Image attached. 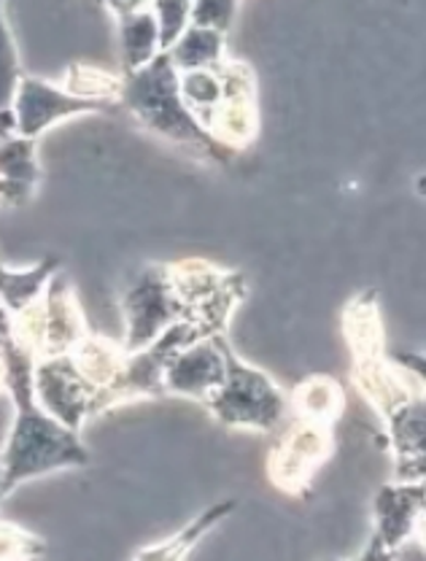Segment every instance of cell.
Segmentation results:
<instances>
[{"mask_svg":"<svg viewBox=\"0 0 426 561\" xmlns=\"http://www.w3.org/2000/svg\"><path fill=\"white\" fill-rule=\"evenodd\" d=\"M41 179L38 140L22 136L0 140V206L25 208L36 197Z\"/></svg>","mask_w":426,"mask_h":561,"instance_id":"cell-14","label":"cell"},{"mask_svg":"<svg viewBox=\"0 0 426 561\" xmlns=\"http://www.w3.org/2000/svg\"><path fill=\"white\" fill-rule=\"evenodd\" d=\"M0 391H5V359L0 354Z\"/></svg>","mask_w":426,"mask_h":561,"instance_id":"cell-27","label":"cell"},{"mask_svg":"<svg viewBox=\"0 0 426 561\" xmlns=\"http://www.w3.org/2000/svg\"><path fill=\"white\" fill-rule=\"evenodd\" d=\"M391 362H396L402 370L416 376L426 386V354H422V351H394Z\"/></svg>","mask_w":426,"mask_h":561,"instance_id":"cell-24","label":"cell"},{"mask_svg":"<svg viewBox=\"0 0 426 561\" xmlns=\"http://www.w3.org/2000/svg\"><path fill=\"white\" fill-rule=\"evenodd\" d=\"M60 87L71 92V95L81 98V101L103 103V105H111V108H116L122 95V76H114L103 68L79 62V66H71L66 70Z\"/></svg>","mask_w":426,"mask_h":561,"instance_id":"cell-19","label":"cell"},{"mask_svg":"<svg viewBox=\"0 0 426 561\" xmlns=\"http://www.w3.org/2000/svg\"><path fill=\"white\" fill-rule=\"evenodd\" d=\"M9 324H11L9 313H5L3 308H0V341H3V335H5V332H9Z\"/></svg>","mask_w":426,"mask_h":561,"instance_id":"cell-26","label":"cell"},{"mask_svg":"<svg viewBox=\"0 0 426 561\" xmlns=\"http://www.w3.org/2000/svg\"><path fill=\"white\" fill-rule=\"evenodd\" d=\"M5 500V494H3V465H0V502Z\"/></svg>","mask_w":426,"mask_h":561,"instance_id":"cell-28","label":"cell"},{"mask_svg":"<svg viewBox=\"0 0 426 561\" xmlns=\"http://www.w3.org/2000/svg\"><path fill=\"white\" fill-rule=\"evenodd\" d=\"M332 426L297 419L267 456V478L286 494H306L308 483L332 456Z\"/></svg>","mask_w":426,"mask_h":561,"instance_id":"cell-7","label":"cell"},{"mask_svg":"<svg viewBox=\"0 0 426 561\" xmlns=\"http://www.w3.org/2000/svg\"><path fill=\"white\" fill-rule=\"evenodd\" d=\"M343 405H346V394H343L341 383L330 376L306 378L289 397V408H295L297 419L324 426H332L341 419Z\"/></svg>","mask_w":426,"mask_h":561,"instance_id":"cell-17","label":"cell"},{"mask_svg":"<svg viewBox=\"0 0 426 561\" xmlns=\"http://www.w3.org/2000/svg\"><path fill=\"white\" fill-rule=\"evenodd\" d=\"M359 561H394V553H389L387 548H383V542L372 535L370 542H367V548L361 551Z\"/></svg>","mask_w":426,"mask_h":561,"instance_id":"cell-25","label":"cell"},{"mask_svg":"<svg viewBox=\"0 0 426 561\" xmlns=\"http://www.w3.org/2000/svg\"><path fill=\"white\" fill-rule=\"evenodd\" d=\"M238 14V3H221V0H206V3H192V25L208 27L221 35L230 33L232 20Z\"/></svg>","mask_w":426,"mask_h":561,"instance_id":"cell-23","label":"cell"},{"mask_svg":"<svg viewBox=\"0 0 426 561\" xmlns=\"http://www.w3.org/2000/svg\"><path fill=\"white\" fill-rule=\"evenodd\" d=\"M208 413L227 430L273 432L289 411V397L273 383L267 373L243 362L235 351L227 354V376L208 400Z\"/></svg>","mask_w":426,"mask_h":561,"instance_id":"cell-5","label":"cell"},{"mask_svg":"<svg viewBox=\"0 0 426 561\" xmlns=\"http://www.w3.org/2000/svg\"><path fill=\"white\" fill-rule=\"evenodd\" d=\"M108 108L111 105L81 101L55 81L36 79V76H22L14 105H11L16 119V136L31 140H38L57 122L71 119V116L103 114Z\"/></svg>","mask_w":426,"mask_h":561,"instance_id":"cell-10","label":"cell"},{"mask_svg":"<svg viewBox=\"0 0 426 561\" xmlns=\"http://www.w3.org/2000/svg\"><path fill=\"white\" fill-rule=\"evenodd\" d=\"M9 319L11 341L36 362L71 354L90 335L73 284L62 271L49 280L36 306L20 316H9Z\"/></svg>","mask_w":426,"mask_h":561,"instance_id":"cell-4","label":"cell"},{"mask_svg":"<svg viewBox=\"0 0 426 561\" xmlns=\"http://www.w3.org/2000/svg\"><path fill=\"white\" fill-rule=\"evenodd\" d=\"M394 451L396 483L426 486V391L411 386L405 397L381 413Z\"/></svg>","mask_w":426,"mask_h":561,"instance_id":"cell-11","label":"cell"},{"mask_svg":"<svg viewBox=\"0 0 426 561\" xmlns=\"http://www.w3.org/2000/svg\"><path fill=\"white\" fill-rule=\"evenodd\" d=\"M0 354L5 359V391L14 405L9 440H5L0 465H3V494L20 489L22 483L36 481L57 470H76L92 461L90 448L76 432L51 419L38 405L33 391V370L36 359L22 351L5 332L0 341Z\"/></svg>","mask_w":426,"mask_h":561,"instance_id":"cell-1","label":"cell"},{"mask_svg":"<svg viewBox=\"0 0 426 561\" xmlns=\"http://www.w3.org/2000/svg\"><path fill=\"white\" fill-rule=\"evenodd\" d=\"M238 507L235 500H224V502H216V505L208 507L206 513H200L197 518H192L184 529L176 531L173 537L168 540L154 542V546H146L141 551L133 557V561H186L189 553L200 546L203 537L214 529L216 524L224 522L232 511Z\"/></svg>","mask_w":426,"mask_h":561,"instance_id":"cell-16","label":"cell"},{"mask_svg":"<svg viewBox=\"0 0 426 561\" xmlns=\"http://www.w3.org/2000/svg\"><path fill=\"white\" fill-rule=\"evenodd\" d=\"M62 271L60 256L49 254L38 260L33 267L14 271V267L0 265V308L9 316L25 313L44 297L49 280Z\"/></svg>","mask_w":426,"mask_h":561,"instance_id":"cell-15","label":"cell"},{"mask_svg":"<svg viewBox=\"0 0 426 561\" xmlns=\"http://www.w3.org/2000/svg\"><path fill=\"white\" fill-rule=\"evenodd\" d=\"M426 513L424 483H391L376 496V537L389 553L402 551Z\"/></svg>","mask_w":426,"mask_h":561,"instance_id":"cell-12","label":"cell"},{"mask_svg":"<svg viewBox=\"0 0 426 561\" xmlns=\"http://www.w3.org/2000/svg\"><path fill=\"white\" fill-rule=\"evenodd\" d=\"M224 41L227 35L208 31V27H197L189 22V27H186L184 35H181L176 44H173V49L165 51V55L171 57L173 68H176L179 73L208 70L219 66V62L227 57Z\"/></svg>","mask_w":426,"mask_h":561,"instance_id":"cell-18","label":"cell"},{"mask_svg":"<svg viewBox=\"0 0 426 561\" xmlns=\"http://www.w3.org/2000/svg\"><path fill=\"white\" fill-rule=\"evenodd\" d=\"M46 553L44 537L0 518V561H38Z\"/></svg>","mask_w":426,"mask_h":561,"instance_id":"cell-21","label":"cell"},{"mask_svg":"<svg viewBox=\"0 0 426 561\" xmlns=\"http://www.w3.org/2000/svg\"><path fill=\"white\" fill-rule=\"evenodd\" d=\"M116 16L122 51V76L138 73V70L157 60L160 49V27L151 3H111L106 5Z\"/></svg>","mask_w":426,"mask_h":561,"instance_id":"cell-13","label":"cell"},{"mask_svg":"<svg viewBox=\"0 0 426 561\" xmlns=\"http://www.w3.org/2000/svg\"><path fill=\"white\" fill-rule=\"evenodd\" d=\"M160 27V49L171 51L192 20V3H151Z\"/></svg>","mask_w":426,"mask_h":561,"instance_id":"cell-22","label":"cell"},{"mask_svg":"<svg viewBox=\"0 0 426 561\" xmlns=\"http://www.w3.org/2000/svg\"><path fill=\"white\" fill-rule=\"evenodd\" d=\"M192 313L184 289L179 284L176 262H154L138 271L122 295V316H125L127 354H138L154 346L168 330Z\"/></svg>","mask_w":426,"mask_h":561,"instance_id":"cell-3","label":"cell"},{"mask_svg":"<svg viewBox=\"0 0 426 561\" xmlns=\"http://www.w3.org/2000/svg\"><path fill=\"white\" fill-rule=\"evenodd\" d=\"M230 341L227 335L203 337L192 343L189 348L179 351L165 362L162 373V389L165 397H186L208 405V400L219 391L227 376V354H230Z\"/></svg>","mask_w":426,"mask_h":561,"instance_id":"cell-9","label":"cell"},{"mask_svg":"<svg viewBox=\"0 0 426 561\" xmlns=\"http://www.w3.org/2000/svg\"><path fill=\"white\" fill-rule=\"evenodd\" d=\"M22 66H20V51H16V41L11 35L9 20H5V9L0 3V111L14 105L16 90L22 81Z\"/></svg>","mask_w":426,"mask_h":561,"instance_id":"cell-20","label":"cell"},{"mask_svg":"<svg viewBox=\"0 0 426 561\" xmlns=\"http://www.w3.org/2000/svg\"><path fill=\"white\" fill-rule=\"evenodd\" d=\"M33 391H36L38 405L76 435L84 430L87 421L95 419V389L81 378L68 354L36 362Z\"/></svg>","mask_w":426,"mask_h":561,"instance_id":"cell-8","label":"cell"},{"mask_svg":"<svg viewBox=\"0 0 426 561\" xmlns=\"http://www.w3.org/2000/svg\"><path fill=\"white\" fill-rule=\"evenodd\" d=\"M221 98L211 114L203 119V130L227 154H238L260 133V108H256V79L249 62L221 60Z\"/></svg>","mask_w":426,"mask_h":561,"instance_id":"cell-6","label":"cell"},{"mask_svg":"<svg viewBox=\"0 0 426 561\" xmlns=\"http://www.w3.org/2000/svg\"><path fill=\"white\" fill-rule=\"evenodd\" d=\"M119 105L130 111L133 119L151 136L184 146L186 151H195L203 160L227 162V157H230L206 136V130L197 125L195 116L181 101L179 70L173 68L165 51L157 55V60L138 73L122 76Z\"/></svg>","mask_w":426,"mask_h":561,"instance_id":"cell-2","label":"cell"}]
</instances>
